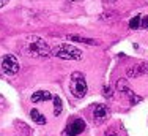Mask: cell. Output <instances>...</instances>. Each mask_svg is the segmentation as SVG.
I'll return each mask as SVG.
<instances>
[{
  "label": "cell",
  "mask_w": 148,
  "mask_h": 136,
  "mask_svg": "<svg viewBox=\"0 0 148 136\" xmlns=\"http://www.w3.org/2000/svg\"><path fill=\"white\" fill-rule=\"evenodd\" d=\"M110 117V109L106 105H96L93 111V122L95 125H101Z\"/></svg>",
  "instance_id": "6"
},
{
  "label": "cell",
  "mask_w": 148,
  "mask_h": 136,
  "mask_svg": "<svg viewBox=\"0 0 148 136\" xmlns=\"http://www.w3.org/2000/svg\"><path fill=\"white\" fill-rule=\"evenodd\" d=\"M145 74H148V62H139L126 70L128 78H139V76H145Z\"/></svg>",
  "instance_id": "7"
},
{
  "label": "cell",
  "mask_w": 148,
  "mask_h": 136,
  "mask_svg": "<svg viewBox=\"0 0 148 136\" xmlns=\"http://www.w3.org/2000/svg\"><path fill=\"white\" fill-rule=\"evenodd\" d=\"M2 70L5 74H8V76H14V74L19 73V62H17V59L13 54H5L2 57Z\"/></svg>",
  "instance_id": "4"
},
{
  "label": "cell",
  "mask_w": 148,
  "mask_h": 136,
  "mask_svg": "<svg viewBox=\"0 0 148 136\" xmlns=\"http://www.w3.org/2000/svg\"><path fill=\"white\" fill-rule=\"evenodd\" d=\"M52 54L63 60H80L82 59V51L76 46L71 44H58L52 49Z\"/></svg>",
  "instance_id": "2"
},
{
  "label": "cell",
  "mask_w": 148,
  "mask_h": 136,
  "mask_svg": "<svg viewBox=\"0 0 148 136\" xmlns=\"http://www.w3.org/2000/svg\"><path fill=\"white\" fill-rule=\"evenodd\" d=\"M54 116H60L62 114V109H63V103H62V98L58 95H54Z\"/></svg>",
  "instance_id": "13"
},
{
  "label": "cell",
  "mask_w": 148,
  "mask_h": 136,
  "mask_svg": "<svg viewBox=\"0 0 148 136\" xmlns=\"http://www.w3.org/2000/svg\"><path fill=\"white\" fill-rule=\"evenodd\" d=\"M140 28H145V30H148V16H142V21H140Z\"/></svg>",
  "instance_id": "15"
},
{
  "label": "cell",
  "mask_w": 148,
  "mask_h": 136,
  "mask_svg": "<svg viewBox=\"0 0 148 136\" xmlns=\"http://www.w3.org/2000/svg\"><path fill=\"white\" fill-rule=\"evenodd\" d=\"M54 98V95L47 90H36L32 95V103H43V101H49V100Z\"/></svg>",
  "instance_id": "9"
},
{
  "label": "cell",
  "mask_w": 148,
  "mask_h": 136,
  "mask_svg": "<svg viewBox=\"0 0 148 136\" xmlns=\"http://www.w3.org/2000/svg\"><path fill=\"white\" fill-rule=\"evenodd\" d=\"M14 125H16V128H17V130H19L24 136H30V135H32L30 127H29L25 122H22V120H14Z\"/></svg>",
  "instance_id": "12"
},
{
  "label": "cell",
  "mask_w": 148,
  "mask_h": 136,
  "mask_svg": "<svg viewBox=\"0 0 148 136\" xmlns=\"http://www.w3.org/2000/svg\"><path fill=\"white\" fill-rule=\"evenodd\" d=\"M69 89H71V94L74 96H77V98H84L87 95L88 87H87V81L82 73L76 71V73L71 74V85H69Z\"/></svg>",
  "instance_id": "3"
},
{
  "label": "cell",
  "mask_w": 148,
  "mask_h": 136,
  "mask_svg": "<svg viewBox=\"0 0 148 136\" xmlns=\"http://www.w3.org/2000/svg\"><path fill=\"white\" fill-rule=\"evenodd\" d=\"M117 90L128 96V98L131 100V105H137V103L142 101V96H137L136 94H134V92L131 90V87L128 85V81H126L125 78H121V79L117 81Z\"/></svg>",
  "instance_id": "5"
},
{
  "label": "cell",
  "mask_w": 148,
  "mask_h": 136,
  "mask_svg": "<svg viewBox=\"0 0 148 136\" xmlns=\"http://www.w3.org/2000/svg\"><path fill=\"white\" fill-rule=\"evenodd\" d=\"M21 52L29 57H38V59H46V57L52 56V49L51 46L46 43L41 37H27L24 38V41L21 43Z\"/></svg>",
  "instance_id": "1"
},
{
  "label": "cell",
  "mask_w": 148,
  "mask_h": 136,
  "mask_svg": "<svg viewBox=\"0 0 148 136\" xmlns=\"http://www.w3.org/2000/svg\"><path fill=\"white\" fill-rule=\"evenodd\" d=\"M62 136H69V135H68V133H66V131H63V135H62Z\"/></svg>",
  "instance_id": "19"
},
{
  "label": "cell",
  "mask_w": 148,
  "mask_h": 136,
  "mask_svg": "<svg viewBox=\"0 0 148 136\" xmlns=\"http://www.w3.org/2000/svg\"><path fill=\"white\" fill-rule=\"evenodd\" d=\"M69 41H74V43H84V44H91V46H98L99 41L98 40H93V38H85V37H80V35H66Z\"/></svg>",
  "instance_id": "10"
},
{
  "label": "cell",
  "mask_w": 148,
  "mask_h": 136,
  "mask_svg": "<svg viewBox=\"0 0 148 136\" xmlns=\"http://www.w3.org/2000/svg\"><path fill=\"white\" fill-rule=\"evenodd\" d=\"M71 2H79V0H71Z\"/></svg>",
  "instance_id": "20"
},
{
  "label": "cell",
  "mask_w": 148,
  "mask_h": 136,
  "mask_svg": "<svg viewBox=\"0 0 148 136\" xmlns=\"http://www.w3.org/2000/svg\"><path fill=\"white\" fill-rule=\"evenodd\" d=\"M30 117L36 125H46V117L40 112L38 109H32L30 111Z\"/></svg>",
  "instance_id": "11"
},
{
  "label": "cell",
  "mask_w": 148,
  "mask_h": 136,
  "mask_svg": "<svg viewBox=\"0 0 148 136\" xmlns=\"http://www.w3.org/2000/svg\"><path fill=\"white\" fill-rule=\"evenodd\" d=\"M106 136H117V133H115V131H110V130H109L107 133H106Z\"/></svg>",
  "instance_id": "18"
},
{
  "label": "cell",
  "mask_w": 148,
  "mask_h": 136,
  "mask_svg": "<svg viewBox=\"0 0 148 136\" xmlns=\"http://www.w3.org/2000/svg\"><path fill=\"white\" fill-rule=\"evenodd\" d=\"M112 95H114V90L106 85V87H104V96H106V98H112Z\"/></svg>",
  "instance_id": "16"
},
{
  "label": "cell",
  "mask_w": 148,
  "mask_h": 136,
  "mask_svg": "<svg viewBox=\"0 0 148 136\" xmlns=\"http://www.w3.org/2000/svg\"><path fill=\"white\" fill-rule=\"evenodd\" d=\"M65 131L69 136H77V135H80V133L85 131V122L77 117V119H74V120H71V122L68 124V127L65 128Z\"/></svg>",
  "instance_id": "8"
},
{
  "label": "cell",
  "mask_w": 148,
  "mask_h": 136,
  "mask_svg": "<svg viewBox=\"0 0 148 136\" xmlns=\"http://www.w3.org/2000/svg\"><path fill=\"white\" fill-rule=\"evenodd\" d=\"M140 21H142V16H134L131 21H129V28H132V30H137V28H140Z\"/></svg>",
  "instance_id": "14"
},
{
  "label": "cell",
  "mask_w": 148,
  "mask_h": 136,
  "mask_svg": "<svg viewBox=\"0 0 148 136\" xmlns=\"http://www.w3.org/2000/svg\"><path fill=\"white\" fill-rule=\"evenodd\" d=\"M8 2H10V0H0V8H2V6H5Z\"/></svg>",
  "instance_id": "17"
}]
</instances>
